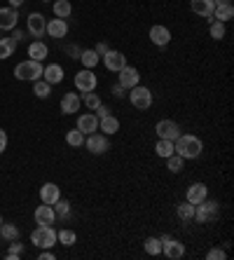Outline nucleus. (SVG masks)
I'll use <instances>...</instances> for the list:
<instances>
[{"label":"nucleus","mask_w":234,"mask_h":260,"mask_svg":"<svg viewBox=\"0 0 234 260\" xmlns=\"http://www.w3.org/2000/svg\"><path fill=\"white\" fill-rule=\"evenodd\" d=\"M101 61H103V66L113 73H120L122 68L126 66V56L122 54V52H117V49H108V52L101 56Z\"/></svg>","instance_id":"obj_9"},{"label":"nucleus","mask_w":234,"mask_h":260,"mask_svg":"<svg viewBox=\"0 0 234 260\" xmlns=\"http://www.w3.org/2000/svg\"><path fill=\"white\" fill-rule=\"evenodd\" d=\"M42 3H49V0H42Z\"/></svg>","instance_id":"obj_50"},{"label":"nucleus","mask_w":234,"mask_h":260,"mask_svg":"<svg viewBox=\"0 0 234 260\" xmlns=\"http://www.w3.org/2000/svg\"><path fill=\"white\" fill-rule=\"evenodd\" d=\"M3 223H5V220H3V216H0V225H3Z\"/></svg>","instance_id":"obj_49"},{"label":"nucleus","mask_w":234,"mask_h":260,"mask_svg":"<svg viewBox=\"0 0 234 260\" xmlns=\"http://www.w3.org/2000/svg\"><path fill=\"white\" fill-rule=\"evenodd\" d=\"M183 164H185V159L180 157V155H169L166 157V169L171 171V174H180V171H183Z\"/></svg>","instance_id":"obj_36"},{"label":"nucleus","mask_w":234,"mask_h":260,"mask_svg":"<svg viewBox=\"0 0 234 260\" xmlns=\"http://www.w3.org/2000/svg\"><path fill=\"white\" fill-rule=\"evenodd\" d=\"M28 33L33 38H42L45 36V28H47V19L42 17L40 12H30L28 14Z\"/></svg>","instance_id":"obj_14"},{"label":"nucleus","mask_w":234,"mask_h":260,"mask_svg":"<svg viewBox=\"0 0 234 260\" xmlns=\"http://www.w3.org/2000/svg\"><path fill=\"white\" fill-rule=\"evenodd\" d=\"M56 200H61V188L56 183H42L40 188V202L45 204H54Z\"/></svg>","instance_id":"obj_21"},{"label":"nucleus","mask_w":234,"mask_h":260,"mask_svg":"<svg viewBox=\"0 0 234 260\" xmlns=\"http://www.w3.org/2000/svg\"><path fill=\"white\" fill-rule=\"evenodd\" d=\"M63 78H66V73H63V66H59V63H49V66L42 68V80L49 82L52 87L63 82Z\"/></svg>","instance_id":"obj_15"},{"label":"nucleus","mask_w":234,"mask_h":260,"mask_svg":"<svg viewBox=\"0 0 234 260\" xmlns=\"http://www.w3.org/2000/svg\"><path fill=\"white\" fill-rule=\"evenodd\" d=\"M84 148H87L91 155H106V152L110 150V141L106 134L94 132V134H87V136H84Z\"/></svg>","instance_id":"obj_6"},{"label":"nucleus","mask_w":234,"mask_h":260,"mask_svg":"<svg viewBox=\"0 0 234 260\" xmlns=\"http://www.w3.org/2000/svg\"><path fill=\"white\" fill-rule=\"evenodd\" d=\"M42 61H33V59H26L21 63L14 66V78L17 80H30V82H36V80L42 78Z\"/></svg>","instance_id":"obj_3"},{"label":"nucleus","mask_w":234,"mask_h":260,"mask_svg":"<svg viewBox=\"0 0 234 260\" xmlns=\"http://www.w3.org/2000/svg\"><path fill=\"white\" fill-rule=\"evenodd\" d=\"M174 152L180 155L183 159H197V157H202V152H204V143H202V139L194 136V134L180 132V136L174 141Z\"/></svg>","instance_id":"obj_1"},{"label":"nucleus","mask_w":234,"mask_h":260,"mask_svg":"<svg viewBox=\"0 0 234 260\" xmlns=\"http://www.w3.org/2000/svg\"><path fill=\"white\" fill-rule=\"evenodd\" d=\"M66 143L71 145V148H82V145H84V134L80 132L78 127L71 129V132L66 134Z\"/></svg>","instance_id":"obj_33"},{"label":"nucleus","mask_w":234,"mask_h":260,"mask_svg":"<svg viewBox=\"0 0 234 260\" xmlns=\"http://www.w3.org/2000/svg\"><path fill=\"white\" fill-rule=\"evenodd\" d=\"M209 33L213 40H222V38H225V24H222V21H211Z\"/></svg>","instance_id":"obj_40"},{"label":"nucleus","mask_w":234,"mask_h":260,"mask_svg":"<svg viewBox=\"0 0 234 260\" xmlns=\"http://www.w3.org/2000/svg\"><path fill=\"white\" fill-rule=\"evenodd\" d=\"M94 115H96L98 120H103V117H106V115H110V108H108V106H103V103H101V106H98V108L94 110Z\"/></svg>","instance_id":"obj_42"},{"label":"nucleus","mask_w":234,"mask_h":260,"mask_svg":"<svg viewBox=\"0 0 234 260\" xmlns=\"http://www.w3.org/2000/svg\"><path fill=\"white\" fill-rule=\"evenodd\" d=\"M213 19H216V21H222V24L232 21L234 19V5L232 3H227V5H216L213 7Z\"/></svg>","instance_id":"obj_25"},{"label":"nucleus","mask_w":234,"mask_h":260,"mask_svg":"<svg viewBox=\"0 0 234 260\" xmlns=\"http://www.w3.org/2000/svg\"><path fill=\"white\" fill-rule=\"evenodd\" d=\"M80 106H82V99H80V94H75V91H66V94L61 96V113H63V115L78 113Z\"/></svg>","instance_id":"obj_12"},{"label":"nucleus","mask_w":234,"mask_h":260,"mask_svg":"<svg viewBox=\"0 0 234 260\" xmlns=\"http://www.w3.org/2000/svg\"><path fill=\"white\" fill-rule=\"evenodd\" d=\"M24 255V244H19L17 239L12 242V246L7 248V253H5V258L7 260H17V258H21Z\"/></svg>","instance_id":"obj_39"},{"label":"nucleus","mask_w":234,"mask_h":260,"mask_svg":"<svg viewBox=\"0 0 234 260\" xmlns=\"http://www.w3.org/2000/svg\"><path fill=\"white\" fill-rule=\"evenodd\" d=\"M176 216H178L180 220H192L194 218V204H190V202H180V204L176 206Z\"/></svg>","instance_id":"obj_31"},{"label":"nucleus","mask_w":234,"mask_h":260,"mask_svg":"<svg viewBox=\"0 0 234 260\" xmlns=\"http://www.w3.org/2000/svg\"><path fill=\"white\" fill-rule=\"evenodd\" d=\"M98 132L106 134V136H113V134L120 132V120L115 115H106L103 120H98Z\"/></svg>","instance_id":"obj_23"},{"label":"nucleus","mask_w":234,"mask_h":260,"mask_svg":"<svg viewBox=\"0 0 234 260\" xmlns=\"http://www.w3.org/2000/svg\"><path fill=\"white\" fill-rule=\"evenodd\" d=\"M155 152L159 155V157L166 159L169 155H174V141H166V139H159L155 145Z\"/></svg>","instance_id":"obj_34"},{"label":"nucleus","mask_w":234,"mask_h":260,"mask_svg":"<svg viewBox=\"0 0 234 260\" xmlns=\"http://www.w3.org/2000/svg\"><path fill=\"white\" fill-rule=\"evenodd\" d=\"M33 218H36L38 225H54V223H56L54 206H52V204H45V202H42L40 206H36V211H33Z\"/></svg>","instance_id":"obj_11"},{"label":"nucleus","mask_w":234,"mask_h":260,"mask_svg":"<svg viewBox=\"0 0 234 260\" xmlns=\"http://www.w3.org/2000/svg\"><path fill=\"white\" fill-rule=\"evenodd\" d=\"M14 49H17V40L14 38H0V61L14 56Z\"/></svg>","instance_id":"obj_26"},{"label":"nucleus","mask_w":234,"mask_h":260,"mask_svg":"<svg viewBox=\"0 0 234 260\" xmlns=\"http://www.w3.org/2000/svg\"><path fill=\"white\" fill-rule=\"evenodd\" d=\"M19 21V12L14 7H0V30H14Z\"/></svg>","instance_id":"obj_16"},{"label":"nucleus","mask_w":234,"mask_h":260,"mask_svg":"<svg viewBox=\"0 0 234 260\" xmlns=\"http://www.w3.org/2000/svg\"><path fill=\"white\" fill-rule=\"evenodd\" d=\"M47 54H49V49H47V45L42 43V40H33V43L28 45V56L33 61H45L47 59Z\"/></svg>","instance_id":"obj_24"},{"label":"nucleus","mask_w":234,"mask_h":260,"mask_svg":"<svg viewBox=\"0 0 234 260\" xmlns=\"http://www.w3.org/2000/svg\"><path fill=\"white\" fill-rule=\"evenodd\" d=\"M80 99H82V103L91 110V113H94V110H96L98 106L103 103V101H101V96H98V94H94V91H87V94H82Z\"/></svg>","instance_id":"obj_37"},{"label":"nucleus","mask_w":234,"mask_h":260,"mask_svg":"<svg viewBox=\"0 0 234 260\" xmlns=\"http://www.w3.org/2000/svg\"><path fill=\"white\" fill-rule=\"evenodd\" d=\"M24 3H26V0H10V7H14V10H17V7H21Z\"/></svg>","instance_id":"obj_47"},{"label":"nucleus","mask_w":234,"mask_h":260,"mask_svg":"<svg viewBox=\"0 0 234 260\" xmlns=\"http://www.w3.org/2000/svg\"><path fill=\"white\" fill-rule=\"evenodd\" d=\"M52 206H54L56 218H68V216H71V202H66L63 197H61V200H56Z\"/></svg>","instance_id":"obj_38"},{"label":"nucleus","mask_w":234,"mask_h":260,"mask_svg":"<svg viewBox=\"0 0 234 260\" xmlns=\"http://www.w3.org/2000/svg\"><path fill=\"white\" fill-rule=\"evenodd\" d=\"M30 242L38 248H52L59 239H56V230L52 225H38L36 230L30 232Z\"/></svg>","instance_id":"obj_4"},{"label":"nucleus","mask_w":234,"mask_h":260,"mask_svg":"<svg viewBox=\"0 0 234 260\" xmlns=\"http://www.w3.org/2000/svg\"><path fill=\"white\" fill-rule=\"evenodd\" d=\"M162 253L166 255L169 260H180L185 255V244L178 242V239H169V242L162 244Z\"/></svg>","instance_id":"obj_18"},{"label":"nucleus","mask_w":234,"mask_h":260,"mask_svg":"<svg viewBox=\"0 0 234 260\" xmlns=\"http://www.w3.org/2000/svg\"><path fill=\"white\" fill-rule=\"evenodd\" d=\"M155 132H157L159 139H166V141H176L180 136L178 122H174V120H159L157 122V127H155Z\"/></svg>","instance_id":"obj_10"},{"label":"nucleus","mask_w":234,"mask_h":260,"mask_svg":"<svg viewBox=\"0 0 234 260\" xmlns=\"http://www.w3.org/2000/svg\"><path fill=\"white\" fill-rule=\"evenodd\" d=\"M113 96H117V99H124L126 96V89L122 85H115L113 87Z\"/></svg>","instance_id":"obj_44"},{"label":"nucleus","mask_w":234,"mask_h":260,"mask_svg":"<svg viewBox=\"0 0 234 260\" xmlns=\"http://www.w3.org/2000/svg\"><path fill=\"white\" fill-rule=\"evenodd\" d=\"M206 197H209V188H206L204 183H192L185 192V202H190V204H199Z\"/></svg>","instance_id":"obj_20"},{"label":"nucleus","mask_w":234,"mask_h":260,"mask_svg":"<svg viewBox=\"0 0 234 260\" xmlns=\"http://www.w3.org/2000/svg\"><path fill=\"white\" fill-rule=\"evenodd\" d=\"M98 87V78L94 68H82L80 73H75V89L80 94H87V91H96Z\"/></svg>","instance_id":"obj_5"},{"label":"nucleus","mask_w":234,"mask_h":260,"mask_svg":"<svg viewBox=\"0 0 234 260\" xmlns=\"http://www.w3.org/2000/svg\"><path fill=\"white\" fill-rule=\"evenodd\" d=\"M143 248L148 255H162V242H159V237H148L143 242Z\"/></svg>","instance_id":"obj_29"},{"label":"nucleus","mask_w":234,"mask_h":260,"mask_svg":"<svg viewBox=\"0 0 234 260\" xmlns=\"http://www.w3.org/2000/svg\"><path fill=\"white\" fill-rule=\"evenodd\" d=\"M56 239H59V244H63L66 248H71L73 244L78 242V235H75L73 230H68V228H63V230L56 232Z\"/></svg>","instance_id":"obj_32"},{"label":"nucleus","mask_w":234,"mask_h":260,"mask_svg":"<svg viewBox=\"0 0 234 260\" xmlns=\"http://www.w3.org/2000/svg\"><path fill=\"white\" fill-rule=\"evenodd\" d=\"M75 127L80 129V132L87 136V134H94V132H98V117L94 115V113H82V115L78 117V124Z\"/></svg>","instance_id":"obj_17"},{"label":"nucleus","mask_w":234,"mask_h":260,"mask_svg":"<svg viewBox=\"0 0 234 260\" xmlns=\"http://www.w3.org/2000/svg\"><path fill=\"white\" fill-rule=\"evenodd\" d=\"M80 61H82L84 68H94V66H98L101 56H98L94 49H82V54H80Z\"/></svg>","instance_id":"obj_30"},{"label":"nucleus","mask_w":234,"mask_h":260,"mask_svg":"<svg viewBox=\"0 0 234 260\" xmlns=\"http://www.w3.org/2000/svg\"><path fill=\"white\" fill-rule=\"evenodd\" d=\"M225 258H227L225 248H211L209 253H206V260H225Z\"/></svg>","instance_id":"obj_41"},{"label":"nucleus","mask_w":234,"mask_h":260,"mask_svg":"<svg viewBox=\"0 0 234 260\" xmlns=\"http://www.w3.org/2000/svg\"><path fill=\"white\" fill-rule=\"evenodd\" d=\"M190 7H192V12L199 14V17H211L213 14V7H216V3L213 0H190Z\"/></svg>","instance_id":"obj_22"},{"label":"nucleus","mask_w":234,"mask_h":260,"mask_svg":"<svg viewBox=\"0 0 234 260\" xmlns=\"http://www.w3.org/2000/svg\"><path fill=\"white\" fill-rule=\"evenodd\" d=\"M150 43L155 45V47H166V45L171 43V30L162 24H155L150 28Z\"/></svg>","instance_id":"obj_13"},{"label":"nucleus","mask_w":234,"mask_h":260,"mask_svg":"<svg viewBox=\"0 0 234 260\" xmlns=\"http://www.w3.org/2000/svg\"><path fill=\"white\" fill-rule=\"evenodd\" d=\"M138 82H141V73H138V68L126 63V66L120 71V75H117V85H122L126 91H129L131 87H136Z\"/></svg>","instance_id":"obj_8"},{"label":"nucleus","mask_w":234,"mask_h":260,"mask_svg":"<svg viewBox=\"0 0 234 260\" xmlns=\"http://www.w3.org/2000/svg\"><path fill=\"white\" fill-rule=\"evenodd\" d=\"M129 101H131V106L136 110H148L152 106V91L148 87L136 85L129 89Z\"/></svg>","instance_id":"obj_7"},{"label":"nucleus","mask_w":234,"mask_h":260,"mask_svg":"<svg viewBox=\"0 0 234 260\" xmlns=\"http://www.w3.org/2000/svg\"><path fill=\"white\" fill-rule=\"evenodd\" d=\"M218 216H220V204H218L216 200H202L199 204H194V218L192 220H197V223L202 225H209L213 223V220H218Z\"/></svg>","instance_id":"obj_2"},{"label":"nucleus","mask_w":234,"mask_h":260,"mask_svg":"<svg viewBox=\"0 0 234 260\" xmlns=\"http://www.w3.org/2000/svg\"><path fill=\"white\" fill-rule=\"evenodd\" d=\"M56 255L52 253V248H42V253L38 255V260H54Z\"/></svg>","instance_id":"obj_43"},{"label":"nucleus","mask_w":234,"mask_h":260,"mask_svg":"<svg viewBox=\"0 0 234 260\" xmlns=\"http://www.w3.org/2000/svg\"><path fill=\"white\" fill-rule=\"evenodd\" d=\"M216 5H227V3H232V0H213Z\"/></svg>","instance_id":"obj_48"},{"label":"nucleus","mask_w":234,"mask_h":260,"mask_svg":"<svg viewBox=\"0 0 234 260\" xmlns=\"http://www.w3.org/2000/svg\"><path fill=\"white\" fill-rule=\"evenodd\" d=\"M33 94H36L38 99H47L49 94H52V85L45 82V80H36V82H33Z\"/></svg>","instance_id":"obj_35"},{"label":"nucleus","mask_w":234,"mask_h":260,"mask_svg":"<svg viewBox=\"0 0 234 260\" xmlns=\"http://www.w3.org/2000/svg\"><path fill=\"white\" fill-rule=\"evenodd\" d=\"M5 148H7V134L5 129H0V155L5 152Z\"/></svg>","instance_id":"obj_45"},{"label":"nucleus","mask_w":234,"mask_h":260,"mask_svg":"<svg viewBox=\"0 0 234 260\" xmlns=\"http://www.w3.org/2000/svg\"><path fill=\"white\" fill-rule=\"evenodd\" d=\"M108 49H110V47H108V45H106V43H98V45H96V49H94V52H96L98 56H103V54H106V52H108Z\"/></svg>","instance_id":"obj_46"},{"label":"nucleus","mask_w":234,"mask_h":260,"mask_svg":"<svg viewBox=\"0 0 234 260\" xmlns=\"http://www.w3.org/2000/svg\"><path fill=\"white\" fill-rule=\"evenodd\" d=\"M49 38H66L68 36V21L66 19H49L47 21V28H45Z\"/></svg>","instance_id":"obj_19"},{"label":"nucleus","mask_w":234,"mask_h":260,"mask_svg":"<svg viewBox=\"0 0 234 260\" xmlns=\"http://www.w3.org/2000/svg\"><path fill=\"white\" fill-rule=\"evenodd\" d=\"M52 10H54V17H59V19H68L73 14L71 0H56L54 5H52Z\"/></svg>","instance_id":"obj_27"},{"label":"nucleus","mask_w":234,"mask_h":260,"mask_svg":"<svg viewBox=\"0 0 234 260\" xmlns=\"http://www.w3.org/2000/svg\"><path fill=\"white\" fill-rule=\"evenodd\" d=\"M19 235H21V230H19L14 223H3V225H0V237H3V239H7V242L19 239Z\"/></svg>","instance_id":"obj_28"}]
</instances>
